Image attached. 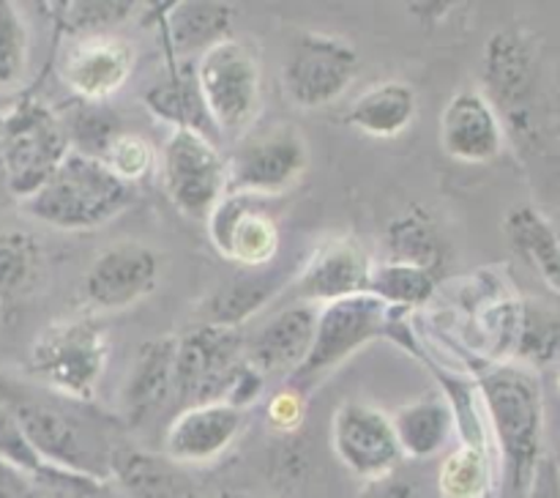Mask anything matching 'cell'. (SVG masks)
Masks as SVG:
<instances>
[{
	"instance_id": "38",
	"label": "cell",
	"mask_w": 560,
	"mask_h": 498,
	"mask_svg": "<svg viewBox=\"0 0 560 498\" xmlns=\"http://www.w3.org/2000/svg\"><path fill=\"white\" fill-rule=\"evenodd\" d=\"M102 162L118 175L120 181L135 186L137 181H142L148 175V170L153 167V148L148 146L145 137L131 135V131H120L109 148L104 151Z\"/></svg>"
},
{
	"instance_id": "2",
	"label": "cell",
	"mask_w": 560,
	"mask_h": 498,
	"mask_svg": "<svg viewBox=\"0 0 560 498\" xmlns=\"http://www.w3.org/2000/svg\"><path fill=\"white\" fill-rule=\"evenodd\" d=\"M485 93L503 129H512L525 146H545L552 131V99L545 60L534 36L503 27L487 38Z\"/></svg>"
},
{
	"instance_id": "15",
	"label": "cell",
	"mask_w": 560,
	"mask_h": 498,
	"mask_svg": "<svg viewBox=\"0 0 560 498\" xmlns=\"http://www.w3.org/2000/svg\"><path fill=\"white\" fill-rule=\"evenodd\" d=\"M244 430V408L230 403L186 405L164 432V458L175 465H206L222 458Z\"/></svg>"
},
{
	"instance_id": "12",
	"label": "cell",
	"mask_w": 560,
	"mask_h": 498,
	"mask_svg": "<svg viewBox=\"0 0 560 498\" xmlns=\"http://www.w3.org/2000/svg\"><path fill=\"white\" fill-rule=\"evenodd\" d=\"M359 74V53L334 33L306 31L282 66V91L293 107L320 109L339 102Z\"/></svg>"
},
{
	"instance_id": "34",
	"label": "cell",
	"mask_w": 560,
	"mask_h": 498,
	"mask_svg": "<svg viewBox=\"0 0 560 498\" xmlns=\"http://www.w3.org/2000/svg\"><path fill=\"white\" fill-rule=\"evenodd\" d=\"M438 288V277L421 268L402 266V263H381L372 268L370 293L386 306H419L432 299Z\"/></svg>"
},
{
	"instance_id": "27",
	"label": "cell",
	"mask_w": 560,
	"mask_h": 498,
	"mask_svg": "<svg viewBox=\"0 0 560 498\" xmlns=\"http://www.w3.org/2000/svg\"><path fill=\"white\" fill-rule=\"evenodd\" d=\"M386 246L392 263L421 268L435 277H441L443 266H446V241H443L438 224L419 208L399 213L388 222Z\"/></svg>"
},
{
	"instance_id": "4",
	"label": "cell",
	"mask_w": 560,
	"mask_h": 498,
	"mask_svg": "<svg viewBox=\"0 0 560 498\" xmlns=\"http://www.w3.org/2000/svg\"><path fill=\"white\" fill-rule=\"evenodd\" d=\"M3 399L20 419L22 432L44 465L69 474L109 479L113 452L107 436L93 421L38 394H5Z\"/></svg>"
},
{
	"instance_id": "14",
	"label": "cell",
	"mask_w": 560,
	"mask_h": 498,
	"mask_svg": "<svg viewBox=\"0 0 560 498\" xmlns=\"http://www.w3.org/2000/svg\"><path fill=\"white\" fill-rule=\"evenodd\" d=\"M331 447L339 463L359 479L386 476L402 463L392 416L370 403H342L331 421Z\"/></svg>"
},
{
	"instance_id": "23",
	"label": "cell",
	"mask_w": 560,
	"mask_h": 498,
	"mask_svg": "<svg viewBox=\"0 0 560 498\" xmlns=\"http://www.w3.org/2000/svg\"><path fill=\"white\" fill-rule=\"evenodd\" d=\"M503 233L514 255L560 293V228L552 224L536 206H514L503 219Z\"/></svg>"
},
{
	"instance_id": "39",
	"label": "cell",
	"mask_w": 560,
	"mask_h": 498,
	"mask_svg": "<svg viewBox=\"0 0 560 498\" xmlns=\"http://www.w3.org/2000/svg\"><path fill=\"white\" fill-rule=\"evenodd\" d=\"M0 463L14 465L20 471H38L44 468L42 458L33 452L31 441L22 432L20 419L14 416V410L0 399Z\"/></svg>"
},
{
	"instance_id": "7",
	"label": "cell",
	"mask_w": 560,
	"mask_h": 498,
	"mask_svg": "<svg viewBox=\"0 0 560 498\" xmlns=\"http://www.w3.org/2000/svg\"><path fill=\"white\" fill-rule=\"evenodd\" d=\"M71 151L63 120L38 99H20L0 113L3 181L14 197L36 195Z\"/></svg>"
},
{
	"instance_id": "35",
	"label": "cell",
	"mask_w": 560,
	"mask_h": 498,
	"mask_svg": "<svg viewBox=\"0 0 560 498\" xmlns=\"http://www.w3.org/2000/svg\"><path fill=\"white\" fill-rule=\"evenodd\" d=\"M60 120H63L71 151L88 153V157L96 159H102L104 151L109 148V142L120 135L118 118H115V113L107 104L80 102Z\"/></svg>"
},
{
	"instance_id": "8",
	"label": "cell",
	"mask_w": 560,
	"mask_h": 498,
	"mask_svg": "<svg viewBox=\"0 0 560 498\" xmlns=\"http://www.w3.org/2000/svg\"><path fill=\"white\" fill-rule=\"evenodd\" d=\"M388 315H392V306H386L372 293L323 304L317 310V326L310 354H306L304 364L284 383L310 397V392L323 378L331 375L339 364H345L366 343L386 332Z\"/></svg>"
},
{
	"instance_id": "11",
	"label": "cell",
	"mask_w": 560,
	"mask_h": 498,
	"mask_svg": "<svg viewBox=\"0 0 560 498\" xmlns=\"http://www.w3.org/2000/svg\"><path fill=\"white\" fill-rule=\"evenodd\" d=\"M162 184L184 217L206 222L228 195V159L202 131L173 129L162 148Z\"/></svg>"
},
{
	"instance_id": "24",
	"label": "cell",
	"mask_w": 560,
	"mask_h": 498,
	"mask_svg": "<svg viewBox=\"0 0 560 498\" xmlns=\"http://www.w3.org/2000/svg\"><path fill=\"white\" fill-rule=\"evenodd\" d=\"M419 113V96L413 85L402 80L377 82L366 88L348 109V124L361 135L375 140H392L399 137Z\"/></svg>"
},
{
	"instance_id": "36",
	"label": "cell",
	"mask_w": 560,
	"mask_h": 498,
	"mask_svg": "<svg viewBox=\"0 0 560 498\" xmlns=\"http://www.w3.org/2000/svg\"><path fill=\"white\" fill-rule=\"evenodd\" d=\"M560 350V321L539 306H520L514 354L528 364H547Z\"/></svg>"
},
{
	"instance_id": "5",
	"label": "cell",
	"mask_w": 560,
	"mask_h": 498,
	"mask_svg": "<svg viewBox=\"0 0 560 498\" xmlns=\"http://www.w3.org/2000/svg\"><path fill=\"white\" fill-rule=\"evenodd\" d=\"M109 361V334L96 315L58 317L36 334L31 370L58 397L88 403Z\"/></svg>"
},
{
	"instance_id": "9",
	"label": "cell",
	"mask_w": 560,
	"mask_h": 498,
	"mask_svg": "<svg viewBox=\"0 0 560 498\" xmlns=\"http://www.w3.org/2000/svg\"><path fill=\"white\" fill-rule=\"evenodd\" d=\"M310 146L293 124H271L244 135L228 159V195H282L304 178Z\"/></svg>"
},
{
	"instance_id": "40",
	"label": "cell",
	"mask_w": 560,
	"mask_h": 498,
	"mask_svg": "<svg viewBox=\"0 0 560 498\" xmlns=\"http://www.w3.org/2000/svg\"><path fill=\"white\" fill-rule=\"evenodd\" d=\"M306 416V394H301L299 389L288 386L284 383L266 405V419L273 430L279 432H295L304 425Z\"/></svg>"
},
{
	"instance_id": "31",
	"label": "cell",
	"mask_w": 560,
	"mask_h": 498,
	"mask_svg": "<svg viewBox=\"0 0 560 498\" xmlns=\"http://www.w3.org/2000/svg\"><path fill=\"white\" fill-rule=\"evenodd\" d=\"M492 487V458L487 443H459L438 468L441 498H487Z\"/></svg>"
},
{
	"instance_id": "21",
	"label": "cell",
	"mask_w": 560,
	"mask_h": 498,
	"mask_svg": "<svg viewBox=\"0 0 560 498\" xmlns=\"http://www.w3.org/2000/svg\"><path fill=\"white\" fill-rule=\"evenodd\" d=\"M175 343L178 337H153L140 345L124 383V419L131 427L151 419L153 410L175 392Z\"/></svg>"
},
{
	"instance_id": "3",
	"label": "cell",
	"mask_w": 560,
	"mask_h": 498,
	"mask_svg": "<svg viewBox=\"0 0 560 498\" xmlns=\"http://www.w3.org/2000/svg\"><path fill=\"white\" fill-rule=\"evenodd\" d=\"M135 200V186L120 181L102 159L69 151L47 184L22 200V211L63 233H88L113 222Z\"/></svg>"
},
{
	"instance_id": "25",
	"label": "cell",
	"mask_w": 560,
	"mask_h": 498,
	"mask_svg": "<svg viewBox=\"0 0 560 498\" xmlns=\"http://www.w3.org/2000/svg\"><path fill=\"white\" fill-rule=\"evenodd\" d=\"M392 425L397 432L402 458L427 460L435 458L446 447L448 438L454 436L457 414L452 408V399L427 394V397L405 405L397 416H392Z\"/></svg>"
},
{
	"instance_id": "41",
	"label": "cell",
	"mask_w": 560,
	"mask_h": 498,
	"mask_svg": "<svg viewBox=\"0 0 560 498\" xmlns=\"http://www.w3.org/2000/svg\"><path fill=\"white\" fill-rule=\"evenodd\" d=\"M355 498H427V496L413 476L402 474V471L397 468L392 471V474L364 482V487H361Z\"/></svg>"
},
{
	"instance_id": "17",
	"label": "cell",
	"mask_w": 560,
	"mask_h": 498,
	"mask_svg": "<svg viewBox=\"0 0 560 498\" xmlns=\"http://www.w3.org/2000/svg\"><path fill=\"white\" fill-rule=\"evenodd\" d=\"M372 257L355 239H331L317 246L293 285L299 304H331L350 296L370 293Z\"/></svg>"
},
{
	"instance_id": "20",
	"label": "cell",
	"mask_w": 560,
	"mask_h": 498,
	"mask_svg": "<svg viewBox=\"0 0 560 498\" xmlns=\"http://www.w3.org/2000/svg\"><path fill=\"white\" fill-rule=\"evenodd\" d=\"M137 63L135 44L118 36L82 38L60 63V77L80 102L104 104L126 85Z\"/></svg>"
},
{
	"instance_id": "37",
	"label": "cell",
	"mask_w": 560,
	"mask_h": 498,
	"mask_svg": "<svg viewBox=\"0 0 560 498\" xmlns=\"http://www.w3.org/2000/svg\"><path fill=\"white\" fill-rule=\"evenodd\" d=\"M63 9V25L91 38L107 36V31H113L131 14L135 3H126V0H107V3L104 0H82L80 3L77 0V3H66Z\"/></svg>"
},
{
	"instance_id": "10",
	"label": "cell",
	"mask_w": 560,
	"mask_h": 498,
	"mask_svg": "<svg viewBox=\"0 0 560 498\" xmlns=\"http://www.w3.org/2000/svg\"><path fill=\"white\" fill-rule=\"evenodd\" d=\"M246 337L241 328L200 323L175 343V394L180 403H224L244 370Z\"/></svg>"
},
{
	"instance_id": "13",
	"label": "cell",
	"mask_w": 560,
	"mask_h": 498,
	"mask_svg": "<svg viewBox=\"0 0 560 498\" xmlns=\"http://www.w3.org/2000/svg\"><path fill=\"white\" fill-rule=\"evenodd\" d=\"M162 260L153 246L142 241H118L96 255L82 274L80 293L91 315L120 312L140 304L156 290Z\"/></svg>"
},
{
	"instance_id": "44",
	"label": "cell",
	"mask_w": 560,
	"mask_h": 498,
	"mask_svg": "<svg viewBox=\"0 0 560 498\" xmlns=\"http://www.w3.org/2000/svg\"><path fill=\"white\" fill-rule=\"evenodd\" d=\"M556 383H558V392H560V370H558V378H556Z\"/></svg>"
},
{
	"instance_id": "1",
	"label": "cell",
	"mask_w": 560,
	"mask_h": 498,
	"mask_svg": "<svg viewBox=\"0 0 560 498\" xmlns=\"http://www.w3.org/2000/svg\"><path fill=\"white\" fill-rule=\"evenodd\" d=\"M492 438L501 454V498H528L545 460V397L534 370L501 364L479 378Z\"/></svg>"
},
{
	"instance_id": "16",
	"label": "cell",
	"mask_w": 560,
	"mask_h": 498,
	"mask_svg": "<svg viewBox=\"0 0 560 498\" xmlns=\"http://www.w3.org/2000/svg\"><path fill=\"white\" fill-rule=\"evenodd\" d=\"M255 200L257 197L224 195L206 219L208 239L219 255L246 268L266 266L279 252L277 222Z\"/></svg>"
},
{
	"instance_id": "33",
	"label": "cell",
	"mask_w": 560,
	"mask_h": 498,
	"mask_svg": "<svg viewBox=\"0 0 560 498\" xmlns=\"http://www.w3.org/2000/svg\"><path fill=\"white\" fill-rule=\"evenodd\" d=\"M273 290L277 285L271 277H244L238 282L224 285L208 304V317L202 323L241 328V323L257 315L273 299Z\"/></svg>"
},
{
	"instance_id": "18",
	"label": "cell",
	"mask_w": 560,
	"mask_h": 498,
	"mask_svg": "<svg viewBox=\"0 0 560 498\" xmlns=\"http://www.w3.org/2000/svg\"><path fill=\"white\" fill-rule=\"evenodd\" d=\"M506 129L490 99L476 88L457 91L441 115V146L463 164H490L501 157Z\"/></svg>"
},
{
	"instance_id": "29",
	"label": "cell",
	"mask_w": 560,
	"mask_h": 498,
	"mask_svg": "<svg viewBox=\"0 0 560 498\" xmlns=\"http://www.w3.org/2000/svg\"><path fill=\"white\" fill-rule=\"evenodd\" d=\"M42 274V241L25 230H0V310L33 293Z\"/></svg>"
},
{
	"instance_id": "42",
	"label": "cell",
	"mask_w": 560,
	"mask_h": 498,
	"mask_svg": "<svg viewBox=\"0 0 560 498\" xmlns=\"http://www.w3.org/2000/svg\"><path fill=\"white\" fill-rule=\"evenodd\" d=\"M528 498H560V468L556 460H541L534 490H530Z\"/></svg>"
},
{
	"instance_id": "43",
	"label": "cell",
	"mask_w": 560,
	"mask_h": 498,
	"mask_svg": "<svg viewBox=\"0 0 560 498\" xmlns=\"http://www.w3.org/2000/svg\"><path fill=\"white\" fill-rule=\"evenodd\" d=\"M0 178H3V159H0Z\"/></svg>"
},
{
	"instance_id": "19",
	"label": "cell",
	"mask_w": 560,
	"mask_h": 498,
	"mask_svg": "<svg viewBox=\"0 0 560 498\" xmlns=\"http://www.w3.org/2000/svg\"><path fill=\"white\" fill-rule=\"evenodd\" d=\"M315 304H290L279 310L277 315L268 317L252 337H246L244 359L252 370L260 372L262 378H284L288 381L312 348L317 326Z\"/></svg>"
},
{
	"instance_id": "6",
	"label": "cell",
	"mask_w": 560,
	"mask_h": 498,
	"mask_svg": "<svg viewBox=\"0 0 560 498\" xmlns=\"http://www.w3.org/2000/svg\"><path fill=\"white\" fill-rule=\"evenodd\" d=\"M195 80L213 129L230 140L249 135L262 107L260 55L230 36L197 58Z\"/></svg>"
},
{
	"instance_id": "26",
	"label": "cell",
	"mask_w": 560,
	"mask_h": 498,
	"mask_svg": "<svg viewBox=\"0 0 560 498\" xmlns=\"http://www.w3.org/2000/svg\"><path fill=\"white\" fill-rule=\"evenodd\" d=\"M235 9L228 3H175L164 14V33L170 38V47L178 55H197L200 58L213 44L230 38Z\"/></svg>"
},
{
	"instance_id": "28",
	"label": "cell",
	"mask_w": 560,
	"mask_h": 498,
	"mask_svg": "<svg viewBox=\"0 0 560 498\" xmlns=\"http://www.w3.org/2000/svg\"><path fill=\"white\" fill-rule=\"evenodd\" d=\"M0 498H113L107 482L44 465L20 471L0 463Z\"/></svg>"
},
{
	"instance_id": "32",
	"label": "cell",
	"mask_w": 560,
	"mask_h": 498,
	"mask_svg": "<svg viewBox=\"0 0 560 498\" xmlns=\"http://www.w3.org/2000/svg\"><path fill=\"white\" fill-rule=\"evenodd\" d=\"M145 104L153 109V115L173 124V129H195L206 135V124L202 120H208V113L202 107L200 91H197L195 69L175 71L170 80L156 82L145 93Z\"/></svg>"
},
{
	"instance_id": "30",
	"label": "cell",
	"mask_w": 560,
	"mask_h": 498,
	"mask_svg": "<svg viewBox=\"0 0 560 498\" xmlns=\"http://www.w3.org/2000/svg\"><path fill=\"white\" fill-rule=\"evenodd\" d=\"M33 38L20 5L0 0V99L14 96L31 80Z\"/></svg>"
},
{
	"instance_id": "22",
	"label": "cell",
	"mask_w": 560,
	"mask_h": 498,
	"mask_svg": "<svg viewBox=\"0 0 560 498\" xmlns=\"http://www.w3.org/2000/svg\"><path fill=\"white\" fill-rule=\"evenodd\" d=\"M109 479L124 498H202L180 465L140 449H115Z\"/></svg>"
},
{
	"instance_id": "45",
	"label": "cell",
	"mask_w": 560,
	"mask_h": 498,
	"mask_svg": "<svg viewBox=\"0 0 560 498\" xmlns=\"http://www.w3.org/2000/svg\"><path fill=\"white\" fill-rule=\"evenodd\" d=\"M235 498H255V496H235Z\"/></svg>"
}]
</instances>
